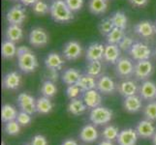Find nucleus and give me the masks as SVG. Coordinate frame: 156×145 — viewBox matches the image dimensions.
I'll list each match as a JSON object with an SVG mask.
<instances>
[{"mask_svg":"<svg viewBox=\"0 0 156 145\" xmlns=\"http://www.w3.org/2000/svg\"><path fill=\"white\" fill-rule=\"evenodd\" d=\"M53 1H55V0H53Z\"/></svg>","mask_w":156,"mask_h":145,"instance_id":"680f3d73","label":"nucleus"},{"mask_svg":"<svg viewBox=\"0 0 156 145\" xmlns=\"http://www.w3.org/2000/svg\"><path fill=\"white\" fill-rule=\"evenodd\" d=\"M1 145H5V143H4V142L2 141V142H1Z\"/></svg>","mask_w":156,"mask_h":145,"instance_id":"6e6d98bb","label":"nucleus"},{"mask_svg":"<svg viewBox=\"0 0 156 145\" xmlns=\"http://www.w3.org/2000/svg\"><path fill=\"white\" fill-rule=\"evenodd\" d=\"M115 83L114 79L108 76H102L97 80V89L100 93L103 94H112L115 91Z\"/></svg>","mask_w":156,"mask_h":145,"instance_id":"dca6fc26","label":"nucleus"},{"mask_svg":"<svg viewBox=\"0 0 156 145\" xmlns=\"http://www.w3.org/2000/svg\"><path fill=\"white\" fill-rule=\"evenodd\" d=\"M26 145H29V144H26ZM30 145H31V144H30Z\"/></svg>","mask_w":156,"mask_h":145,"instance_id":"13d9d810","label":"nucleus"},{"mask_svg":"<svg viewBox=\"0 0 156 145\" xmlns=\"http://www.w3.org/2000/svg\"><path fill=\"white\" fill-rule=\"evenodd\" d=\"M6 19L10 24H23L26 19V10L23 5L18 4L10 8L6 14Z\"/></svg>","mask_w":156,"mask_h":145,"instance_id":"20e7f679","label":"nucleus"},{"mask_svg":"<svg viewBox=\"0 0 156 145\" xmlns=\"http://www.w3.org/2000/svg\"><path fill=\"white\" fill-rule=\"evenodd\" d=\"M98 145H114L112 144V141H110V140H103V141H101Z\"/></svg>","mask_w":156,"mask_h":145,"instance_id":"603ef678","label":"nucleus"},{"mask_svg":"<svg viewBox=\"0 0 156 145\" xmlns=\"http://www.w3.org/2000/svg\"><path fill=\"white\" fill-rule=\"evenodd\" d=\"M85 74H90L94 78L98 77L102 72V63L101 61H90L88 62L87 69H85Z\"/></svg>","mask_w":156,"mask_h":145,"instance_id":"e433bc0d","label":"nucleus"},{"mask_svg":"<svg viewBox=\"0 0 156 145\" xmlns=\"http://www.w3.org/2000/svg\"><path fill=\"white\" fill-rule=\"evenodd\" d=\"M136 131H137V133L140 137L149 138L154 136L155 127L150 120H148V119L142 120L138 123V125L136 127Z\"/></svg>","mask_w":156,"mask_h":145,"instance_id":"2eb2a0df","label":"nucleus"},{"mask_svg":"<svg viewBox=\"0 0 156 145\" xmlns=\"http://www.w3.org/2000/svg\"><path fill=\"white\" fill-rule=\"evenodd\" d=\"M88 8L93 15H104L108 10V0H89Z\"/></svg>","mask_w":156,"mask_h":145,"instance_id":"a878e982","label":"nucleus"},{"mask_svg":"<svg viewBox=\"0 0 156 145\" xmlns=\"http://www.w3.org/2000/svg\"><path fill=\"white\" fill-rule=\"evenodd\" d=\"M61 145H78V143L74 139H67V140L63 141Z\"/></svg>","mask_w":156,"mask_h":145,"instance_id":"3c124183","label":"nucleus"},{"mask_svg":"<svg viewBox=\"0 0 156 145\" xmlns=\"http://www.w3.org/2000/svg\"><path fill=\"white\" fill-rule=\"evenodd\" d=\"M72 12H78L83 6V0H64Z\"/></svg>","mask_w":156,"mask_h":145,"instance_id":"37998d69","label":"nucleus"},{"mask_svg":"<svg viewBox=\"0 0 156 145\" xmlns=\"http://www.w3.org/2000/svg\"><path fill=\"white\" fill-rule=\"evenodd\" d=\"M38 1V0H20L21 4L23 6H33V5Z\"/></svg>","mask_w":156,"mask_h":145,"instance_id":"8fccbe9b","label":"nucleus"},{"mask_svg":"<svg viewBox=\"0 0 156 145\" xmlns=\"http://www.w3.org/2000/svg\"><path fill=\"white\" fill-rule=\"evenodd\" d=\"M138 133L136 130L133 129H125L119 132L117 136L118 145H136L138 141Z\"/></svg>","mask_w":156,"mask_h":145,"instance_id":"f8f14e48","label":"nucleus"},{"mask_svg":"<svg viewBox=\"0 0 156 145\" xmlns=\"http://www.w3.org/2000/svg\"><path fill=\"white\" fill-rule=\"evenodd\" d=\"M125 36L124 30L115 27L112 29L109 34H108L107 37V42L108 44H112V45H118L119 42L123 39V37Z\"/></svg>","mask_w":156,"mask_h":145,"instance_id":"473e14b6","label":"nucleus"},{"mask_svg":"<svg viewBox=\"0 0 156 145\" xmlns=\"http://www.w3.org/2000/svg\"><path fill=\"white\" fill-rule=\"evenodd\" d=\"M41 92L43 96L48 97V98H51V97H53L57 93L55 82L50 81V80H45L41 86Z\"/></svg>","mask_w":156,"mask_h":145,"instance_id":"72a5a7b5","label":"nucleus"},{"mask_svg":"<svg viewBox=\"0 0 156 145\" xmlns=\"http://www.w3.org/2000/svg\"><path fill=\"white\" fill-rule=\"evenodd\" d=\"M18 104L20 109L27 112L29 114H33L37 111L36 110V100L33 96H31L27 93H21L18 97Z\"/></svg>","mask_w":156,"mask_h":145,"instance_id":"9d476101","label":"nucleus"},{"mask_svg":"<svg viewBox=\"0 0 156 145\" xmlns=\"http://www.w3.org/2000/svg\"><path fill=\"white\" fill-rule=\"evenodd\" d=\"M53 105L48 97L43 96L36 101V110L40 114H48L51 111Z\"/></svg>","mask_w":156,"mask_h":145,"instance_id":"c85d7f7f","label":"nucleus"},{"mask_svg":"<svg viewBox=\"0 0 156 145\" xmlns=\"http://www.w3.org/2000/svg\"><path fill=\"white\" fill-rule=\"evenodd\" d=\"M105 46L100 43H92L87 47L85 52V58L88 62L90 61H101L104 58Z\"/></svg>","mask_w":156,"mask_h":145,"instance_id":"9b49d317","label":"nucleus"},{"mask_svg":"<svg viewBox=\"0 0 156 145\" xmlns=\"http://www.w3.org/2000/svg\"><path fill=\"white\" fill-rule=\"evenodd\" d=\"M155 100H156V98H155Z\"/></svg>","mask_w":156,"mask_h":145,"instance_id":"052dcab7","label":"nucleus"},{"mask_svg":"<svg viewBox=\"0 0 156 145\" xmlns=\"http://www.w3.org/2000/svg\"><path fill=\"white\" fill-rule=\"evenodd\" d=\"M153 69V64L149 59L137 61L134 68V74L139 79H146L152 74Z\"/></svg>","mask_w":156,"mask_h":145,"instance_id":"6e6552de","label":"nucleus"},{"mask_svg":"<svg viewBox=\"0 0 156 145\" xmlns=\"http://www.w3.org/2000/svg\"><path fill=\"white\" fill-rule=\"evenodd\" d=\"M129 2H130L134 7H144L146 6V5L148 3V0H129Z\"/></svg>","mask_w":156,"mask_h":145,"instance_id":"de8ad7c7","label":"nucleus"},{"mask_svg":"<svg viewBox=\"0 0 156 145\" xmlns=\"http://www.w3.org/2000/svg\"><path fill=\"white\" fill-rule=\"evenodd\" d=\"M16 120L19 122V124L20 126H26L31 122V114L21 110L20 112H19V113H18L17 119H16Z\"/></svg>","mask_w":156,"mask_h":145,"instance_id":"c03bdc74","label":"nucleus"},{"mask_svg":"<svg viewBox=\"0 0 156 145\" xmlns=\"http://www.w3.org/2000/svg\"><path fill=\"white\" fill-rule=\"evenodd\" d=\"M17 50H18V47H16V43L11 42L9 40H6L2 43L1 53L4 58H6V59L13 58L14 56L17 55Z\"/></svg>","mask_w":156,"mask_h":145,"instance_id":"c756f323","label":"nucleus"},{"mask_svg":"<svg viewBox=\"0 0 156 145\" xmlns=\"http://www.w3.org/2000/svg\"><path fill=\"white\" fill-rule=\"evenodd\" d=\"M51 17L56 22H68L74 19L73 12L69 9L64 0H55L51 4Z\"/></svg>","mask_w":156,"mask_h":145,"instance_id":"f257e3e1","label":"nucleus"},{"mask_svg":"<svg viewBox=\"0 0 156 145\" xmlns=\"http://www.w3.org/2000/svg\"><path fill=\"white\" fill-rule=\"evenodd\" d=\"M63 57L56 52H51L47 55L45 59V65L48 69H55V70H61L64 65Z\"/></svg>","mask_w":156,"mask_h":145,"instance_id":"412c9836","label":"nucleus"},{"mask_svg":"<svg viewBox=\"0 0 156 145\" xmlns=\"http://www.w3.org/2000/svg\"><path fill=\"white\" fill-rule=\"evenodd\" d=\"M83 92V90L80 89V87L78 84H72L68 85V87L66 89V95L70 100L77 99L80 96V94Z\"/></svg>","mask_w":156,"mask_h":145,"instance_id":"a19ab883","label":"nucleus"},{"mask_svg":"<svg viewBox=\"0 0 156 145\" xmlns=\"http://www.w3.org/2000/svg\"><path fill=\"white\" fill-rule=\"evenodd\" d=\"M31 145H48V140L44 136L36 135L32 139Z\"/></svg>","mask_w":156,"mask_h":145,"instance_id":"49530a36","label":"nucleus"},{"mask_svg":"<svg viewBox=\"0 0 156 145\" xmlns=\"http://www.w3.org/2000/svg\"><path fill=\"white\" fill-rule=\"evenodd\" d=\"M155 58H156V50H155Z\"/></svg>","mask_w":156,"mask_h":145,"instance_id":"4d7b16f0","label":"nucleus"},{"mask_svg":"<svg viewBox=\"0 0 156 145\" xmlns=\"http://www.w3.org/2000/svg\"><path fill=\"white\" fill-rule=\"evenodd\" d=\"M152 143H153V145H156V133H154V136H152Z\"/></svg>","mask_w":156,"mask_h":145,"instance_id":"864d4df0","label":"nucleus"},{"mask_svg":"<svg viewBox=\"0 0 156 145\" xmlns=\"http://www.w3.org/2000/svg\"><path fill=\"white\" fill-rule=\"evenodd\" d=\"M121 50L118 47V45H112L108 44L105 46V51H104V59L109 63L116 64V62L120 58Z\"/></svg>","mask_w":156,"mask_h":145,"instance_id":"a211bd4d","label":"nucleus"},{"mask_svg":"<svg viewBox=\"0 0 156 145\" xmlns=\"http://www.w3.org/2000/svg\"><path fill=\"white\" fill-rule=\"evenodd\" d=\"M80 138L85 143H92L98 138V131L92 125L84 126L80 133Z\"/></svg>","mask_w":156,"mask_h":145,"instance_id":"4be33fe9","label":"nucleus"},{"mask_svg":"<svg viewBox=\"0 0 156 145\" xmlns=\"http://www.w3.org/2000/svg\"><path fill=\"white\" fill-rule=\"evenodd\" d=\"M154 28H155V33H156V23L154 24Z\"/></svg>","mask_w":156,"mask_h":145,"instance_id":"5fc2aeb1","label":"nucleus"},{"mask_svg":"<svg viewBox=\"0 0 156 145\" xmlns=\"http://www.w3.org/2000/svg\"><path fill=\"white\" fill-rule=\"evenodd\" d=\"M140 95L142 99L147 101H151L156 98V84L150 80L143 82L140 87Z\"/></svg>","mask_w":156,"mask_h":145,"instance_id":"aec40b11","label":"nucleus"},{"mask_svg":"<svg viewBox=\"0 0 156 145\" xmlns=\"http://www.w3.org/2000/svg\"><path fill=\"white\" fill-rule=\"evenodd\" d=\"M30 50V48H28L27 47L25 46H20V47H18V50H17V56L18 55H20L23 54V53H25Z\"/></svg>","mask_w":156,"mask_h":145,"instance_id":"09e8293b","label":"nucleus"},{"mask_svg":"<svg viewBox=\"0 0 156 145\" xmlns=\"http://www.w3.org/2000/svg\"><path fill=\"white\" fill-rule=\"evenodd\" d=\"M5 132L9 136H16L18 135L20 131V125L19 124V122L17 120H13L5 123Z\"/></svg>","mask_w":156,"mask_h":145,"instance_id":"58836bf2","label":"nucleus"},{"mask_svg":"<svg viewBox=\"0 0 156 145\" xmlns=\"http://www.w3.org/2000/svg\"><path fill=\"white\" fill-rule=\"evenodd\" d=\"M133 45H134L133 39L131 38V37L125 35L124 37H123V39L119 42V44H118V47H119V48H120L121 50L129 51Z\"/></svg>","mask_w":156,"mask_h":145,"instance_id":"79ce46f5","label":"nucleus"},{"mask_svg":"<svg viewBox=\"0 0 156 145\" xmlns=\"http://www.w3.org/2000/svg\"><path fill=\"white\" fill-rule=\"evenodd\" d=\"M62 54L67 60H77L83 54V47L77 41H69L63 47Z\"/></svg>","mask_w":156,"mask_h":145,"instance_id":"423d86ee","label":"nucleus"},{"mask_svg":"<svg viewBox=\"0 0 156 145\" xmlns=\"http://www.w3.org/2000/svg\"><path fill=\"white\" fill-rule=\"evenodd\" d=\"M118 92H119L123 97H129L136 95L139 91V87L136 82H134L133 80H124V81L120 82L118 84L117 87Z\"/></svg>","mask_w":156,"mask_h":145,"instance_id":"5701e85b","label":"nucleus"},{"mask_svg":"<svg viewBox=\"0 0 156 145\" xmlns=\"http://www.w3.org/2000/svg\"><path fill=\"white\" fill-rule=\"evenodd\" d=\"M83 97V102L89 109H95V107L100 106L102 103V96L97 89L84 91Z\"/></svg>","mask_w":156,"mask_h":145,"instance_id":"4468645a","label":"nucleus"},{"mask_svg":"<svg viewBox=\"0 0 156 145\" xmlns=\"http://www.w3.org/2000/svg\"><path fill=\"white\" fill-rule=\"evenodd\" d=\"M68 111L73 115H80L85 112L87 109V105H85L83 101L80 100V99H73L70 101V103L68 104Z\"/></svg>","mask_w":156,"mask_h":145,"instance_id":"bb28decb","label":"nucleus"},{"mask_svg":"<svg viewBox=\"0 0 156 145\" xmlns=\"http://www.w3.org/2000/svg\"><path fill=\"white\" fill-rule=\"evenodd\" d=\"M19 68L25 74L33 73L38 67V60L37 57L31 50L18 55Z\"/></svg>","mask_w":156,"mask_h":145,"instance_id":"7ed1b4c3","label":"nucleus"},{"mask_svg":"<svg viewBox=\"0 0 156 145\" xmlns=\"http://www.w3.org/2000/svg\"><path fill=\"white\" fill-rule=\"evenodd\" d=\"M114 28H115V25L112 23L111 18H107V19H104L103 20H101V22L99 23V26H98L100 33L103 36H107Z\"/></svg>","mask_w":156,"mask_h":145,"instance_id":"4c0bfd02","label":"nucleus"},{"mask_svg":"<svg viewBox=\"0 0 156 145\" xmlns=\"http://www.w3.org/2000/svg\"><path fill=\"white\" fill-rule=\"evenodd\" d=\"M112 109H108L105 106H97L95 109H92L89 114V119L92 122V124L102 126L109 123L112 118Z\"/></svg>","mask_w":156,"mask_h":145,"instance_id":"f03ea898","label":"nucleus"},{"mask_svg":"<svg viewBox=\"0 0 156 145\" xmlns=\"http://www.w3.org/2000/svg\"><path fill=\"white\" fill-rule=\"evenodd\" d=\"M29 43L35 47H43L49 43V35L42 27H35L29 33Z\"/></svg>","mask_w":156,"mask_h":145,"instance_id":"0eeeda50","label":"nucleus"},{"mask_svg":"<svg viewBox=\"0 0 156 145\" xmlns=\"http://www.w3.org/2000/svg\"><path fill=\"white\" fill-rule=\"evenodd\" d=\"M144 116L147 117V119L150 121H155L156 120V102H152L146 105L144 109Z\"/></svg>","mask_w":156,"mask_h":145,"instance_id":"ea45409f","label":"nucleus"},{"mask_svg":"<svg viewBox=\"0 0 156 145\" xmlns=\"http://www.w3.org/2000/svg\"><path fill=\"white\" fill-rule=\"evenodd\" d=\"M119 135V130L115 126H108L104 129V131L102 132V136H103L106 140L112 141L115 139H117V136Z\"/></svg>","mask_w":156,"mask_h":145,"instance_id":"c9c22d12","label":"nucleus"},{"mask_svg":"<svg viewBox=\"0 0 156 145\" xmlns=\"http://www.w3.org/2000/svg\"><path fill=\"white\" fill-rule=\"evenodd\" d=\"M80 76H82V74H80L78 70L71 68V69H67L66 71H64V73L61 76V78H62V81L65 84L72 85V84L78 83Z\"/></svg>","mask_w":156,"mask_h":145,"instance_id":"cd10ccee","label":"nucleus"},{"mask_svg":"<svg viewBox=\"0 0 156 145\" xmlns=\"http://www.w3.org/2000/svg\"><path fill=\"white\" fill-rule=\"evenodd\" d=\"M129 53L132 56L133 59H135L136 61H141V60H147L151 57L152 51L150 50V47L144 44L142 42H137L134 43V45L129 50Z\"/></svg>","mask_w":156,"mask_h":145,"instance_id":"39448f33","label":"nucleus"},{"mask_svg":"<svg viewBox=\"0 0 156 145\" xmlns=\"http://www.w3.org/2000/svg\"><path fill=\"white\" fill-rule=\"evenodd\" d=\"M32 11L37 16H46L47 14L50 13L51 6H49V4L44 0H38L32 6Z\"/></svg>","mask_w":156,"mask_h":145,"instance_id":"f704fd0d","label":"nucleus"},{"mask_svg":"<svg viewBox=\"0 0 156 145\" xmlns=\"http://www.w3.org/2000/svg\"><path fill=\"white\" fill-rule=\"evenodd\" d=\"M77 84L80 87V89L83 90V92L97 88V81H96L95 78L87 74H82Z\"/></svg>","mask_w":156,"mask_h":145,"instance_id":"393cba45","label":"nucleus"},{"mask_svg":"<svg viewBox=\"0 0 156 145\" xmlns=\"http://www.w3.org/2000/svg\"><path fill=\"white\" fill-rule=\"evenodd\" d=\"M13 1H15V0H13Z\"/></svg>","mask_w":156,"mask_h":145,"instance_id":"bf43d9fd","label":"nucleus"},{"mask_svg":"<svg viewBox=\"0 0 156 145\" xmlns=\"http://www.w3.org/2000/svg\"><path fill=\"white\" fill-rule=\"evenodd\" d=\"M5 36H6V39L17 43L20 41L23 37V30L20 27V25L18 24H9L8 27L5 32Z\"/></svg>","mask_w":156,"mask_h":145,"instance_id":"b1692460","label":"nucleus"},{"mask_svg":"<svg viewBox=\"0 0 156 145\" xmlns=\"http://www.w3.org/2000/svg\"><path fill=\"white\" fill-rule=\"evenodd\" d=\"M123 106L126 111L130 112V113H136V112L140 111L142 109L143 103L140 97L137 95L129 96L126 97L123 101Z\"/></svg>","mask_w":156,"mask_h":145,"instance_id":"6ab92c4d","label":"nucleus"},{"mask_svg":"<svg viewBox=\"0 0 156 145\" xmlns=\"http://www.w3.org/2000/svg\"><path fill=\"white\" fill-rule=\"evenodd\" d=\"M20 74L17 72H10L7 74H5L3 78V87L8 90H16L20 87Z\"/></svg>","mask_w":156,"mask_h":145,"instance_id":"f3484780","label":"nucleus"},{"mask_svg":"<svg viewBox=\"0 0 156 145\" xmlns=\"http://www.w3.org/2000/svg\"><path fill=\"white\" fill-rule=\"evenodd\" d=\"M111 19L115 27L120 28L123 30H125V28L127 27V23H128L127 16L125 15V13L121 12V11H117V12L114 13Z\"/></svg>","mask_w":156,"mask_h":145,"instance_id":"2f4dec72","label":"nucleus"},{"mask_svg":"<svg viewBox=\"0 0 156 145\" xmlns=\"http://www.w3.org/2000/svg\"><path fill=\"white\" fill-rule=\"evenodd\" d=\"M134 68L135 64H133L131 59L128 57L119 58L115 64V72L121 78H128L134 74Z\"/></svg>","mask_w":156,"mask_h":145,"instance_id":"1a4fd4ad","label":"nucleus"},{"mask_svg":"<svg viewBox=\"0 0 156 145\" xmlns=\"http://www.w3.org/2000/svg\"><path fill=\"white\" fill-rule=\"evenodd\" d=\"M44 77L47 78L46 80H50V81H52V82H55L58 80V72L57 70H55V69H48L45 71V74H44Z\"/></svg>","mask_w":156,"mask_h":145,"instance_id":"a18cd8bd","label":"nucleus"},{"mask_svg":"<svg viewBox=\"0 0 156 145\" xmlns=\"http://www.w3.org/2000/svg\"><path fill=\"white\" fill-rule=\"evenodd\" d=\"M18 112L17 109L11 105H4L1 109V120L4 123H7L10 121H13L17 119Z\"/></svg>","mask_w":156,"mask_h":145,"instance_id":"7c9ffc66","label":"nucleus"},{"mask_svg":"<svg viewBox=\"0 0 156 145\" xmlns=\"http://www.w3.org/2000/svg\"><path fill=\"white\" fill-rule=\"evenodd\" d=\"M134 31L142 38H150L155 33V28L149 20H142L134 26Z\"/></svg>","mask_w":156,"mask_h":145,"instance_id":"ddd939ff","label":"nucleus"}]
</instances>
